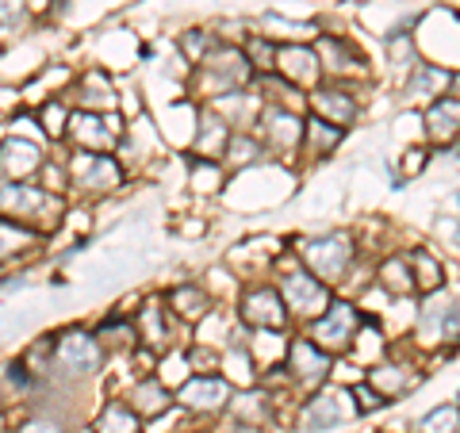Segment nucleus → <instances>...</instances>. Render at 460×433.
<instances>
[{
	"label": "nucleus",
	"mask_w": 460,
	"mask_h": 433,
	"mask_svg": "<svg viewBox=\"0 0 460 433\" xmlns=\"http://www.w3.org/2000/svg\"><path fill=\"white\" fill-rule=\"evenodd\" d=\"M62 196L39 181H4L0 184V215L27 223L39 234H47L62 223Z\"/></svg>",
	"instance_id": "nucleus-1"
},
{
	"label": "nucleus",
	"mask_w": 460,
	"mask_h": 433,
	"mask_svg": "<svg viewBox=\"0 0 460 433\" xmlns=\"http://www.w3.org/2000/svg\"><path fill=\"white\" fill-rule=\"evenodd\" d=\"M100 360H104V349L84 330H66L54 338V365L66 376H93V372H100Z\"/></svg>",
	"instance_id": "nucleus-2"
},
{
	"label": "nucleus",
	"mask_w": 460,
	"mask_h": 433,
	"mask_svg": "<svg viewBox=\"0 0 460 433\" xmlns=\"http://www.w3.org/2000/svg\"><path fill=\"white\" fill-rule=\"evenodd\" d=\"M66 135L77 142L81 150H93V154H108L115 142H119V119H108L104 111H69V123H66Z\"/></svg>",
	"instance_id": "nucleus-3"
},
{
	"label": "nucleus",
	"mask_w": 460,
	"mask_h": 433,
	"mask_svg": "<svg viewBox=\"0 0 460 433\" xmlns=\"http://www.w3.org/2000/svg\"><path fill=\"white\" fill-rule=\"evenodd\" d=\"M119 181H123V169L111 154L81 150L69 162V184H77L84 192H111V189H119Z\"/></svg>",
	"instance_id": "nucleus-4"
},
{
	"label": "nucleus",
	"mask_w": 460,
	"mask_h": 433,
	"mask_svg": "<svg viewBox=\"0 0 460 433\" xmlns=\"http://www.w3.org/2000/svg\"><path fill=\"white\" fill-rule=\"evenodd\" d=\"M47 157L31 138H0V177L4 181H35Z\"/></svg>",
	"instance_id": "nucleus-5"
},
{
	"label": "nucleus",
	"mask_w": 460,
	"mask_h": 433,
	"mask_svg": "<svg viewBox=\"0 0 460 433\" xmlns=\"http://www.w3.org/2000/svg\"><path fill=\"white\" fill-rule=\"evenodd\" d=\"M304 253H307V261L314 265V272H323L326 280H338L345 272V265H349V257H353V245H349V238L334 234L326 242H307Z\"/></svg>",
	"instance_id": "nucleus-6"
},
{
	"label": "nucleus",
	"mask_w": 460,
	"mask_h": 433,
	"mask_svg": "<svg viewBox=\"0 0 460 433\" xmlns=\"http://www.w3.org/2000/svg\"><path fill=\"white\" fill-rule=\"evenodd\" d=\"M353 330H357V311L349 307V303H334V307L319 319V326H314V345L341 349V345H349Z\"/></svg>",
	"instance_id": "nucleus-7"
},
{
	"label": "nucleus",
	"mask_w": 460,
	"mask_h": 433,
	"mask_svg": "<svg viewBox=\"0 0 460 433\" xmlns=\"http://www.w3.org/2000/svg\"><path fill=\"white\" fill-rule=\"evenodd\" d=\"M284 292H288V307L299 311V314H314L326 307V287L323 280L307 277V272H292V277L284 280Z\"/></svg>",
	"instance_id": "nucleus-8"
},
{
	"label": "nucleus",
	"mask_w": 460,
	"mask_h": 433,
	"mask_svg": "<svg viewBox=\"0 0 460 433\" xmlns=\"http://www.w3.org/2000/svg\"><path fill=\"white\" fill-rule=\"evenodd\" d=\"M226 399H230V384L215 376H199L181 387V402L189 411H219Z\"/></svg>",
	"instance_id": "nucleus-9"
},
{
	"label": "nucleus",
	"mask_w": 460,
	"mask_h": 433,
	"mask_svg": "<svg viewBox=\"0 0 460 433\" xmlns=\"http://www.w3.org/2000/svg\"><path fill=\"white\" fill-rule=\"evenodd\" d=\"M39 238L42 234H39V230H31L27 223L12 219V215H0V261H12V257L27 253Z\"/></svg>",
	"instance_id": "nucleus-10"
},
{
	"label": "nucleus",
	"mask_w": 460,
	"mask_h": 433,
	"mask_svg": "<svg viewBox=\"0 0 460 433\" xmlns=\"http://www.w3.org/2000/svg\"><path fill=\"white\" fill-rule=\"evenodd\" d=\"M419 326H422L426 338H445V330H449V334H456V307H453V299H449V296H434V299H429L426 307H422Z\"/></svg>",
	"instance_id": "nucleus-11"
},
{
	"label": "nucleus",
	"mask_w": 460,
	"mask_h": 433,
	"mask_svg": "<svg viewBox=\"0 0 460 433\" xmlns=\"http://www.w3.org/2000/svg\"><path fill=\"white\" fill-rule=\"evenodd\" d=\"M314 108H319L326 115V123H334V127L353 123V115H357L353 96L345 89H319V93H314Z\"/></svg>",
	"instance_id": "nucleus-12"
},
{
	"label": "nucleus",
	"mask_w": 460,
	"mask_h": 433,
	"mask_svg": "<svg viewBox=\"0 0 460 433\" xmlns=\"http://www.w3.org/2000/svg\"><path fill=\"white\" fill-rule=\"evenodd\" d=\"M169 407V392L157 380H138L135 384V395H131V411L138 418H154Z\"/></svg>",
	"instance_id": "nucleus-13"
},
{
	"label": "nucleus",
	"mask_w": 460,
	"mask_h": 433,
	"mask_svg": "<svg viewBox=\"0 0 460 433\" xmlns=\"http://www.w3.org/2000/svg\"><path fill=\"white\" fill-rule=\"evenodd\" d=\"M292 368H296L304 380L323 376V372H326V353H323V345L296 341V345H292Z\"/></svg>",
	"instance_id": "nucleus-14"
},
{
	"label": "nucleus",
	"mask_w": 460,
	"mask_h": 433,
	"mask_svg": "<svg viewBox=\"0 0 460 433\" xmlns=\"http://www.w3.org/2000/svg\"><path fill=\"white\" fill-rule=\"evenodd\" d=\"M246 319L250 323H261V326H280L284 323V311H280L277 292H253L246 299Z\"/></svg>",
	"instance_id": "nucleus-15"
},
{
	"label": "nucleus",
	"mask_w": 460,
	"mask_h": 433,
	"mask_svg": "<svg viewBox=\"0 0 460 433\" xmlns=\"http://www.w3.org/2000/svg\"><path fill=\"white\" fill-rule=\"evenodd\" d=\"M460 131V100H441L429 111V135L434 138H453Z\"/></svg>",
	"instance_id": "nucleus-16"
},
{
	"label": "nucleus",
	"mask_w": 460,
	"mask_h": 433,
	"mask_svg": "<svg viewBox=\"0 0 460 433\" xmlns=\"http://www.w3.org/2000/svg\"><path fill=\"white\" fill-rule=\"evenodd\" d=\"M100 433H138V414L123 402H108L100 414Z\"/></svg>",
	"instance_id": "nucleus-17"
},
{
	"label": "nucleus",
	"mask_w": 460,
	"mask_h": 433,
	"mask_svg": "<svg viewBox=\"0 0 460 433\" xmlns=\"http://www.w3.org/2000/svg\"><path fill=\"white\" fill-rule=\"evenodd\" d=\"M265 135H269V138H277V146H280V150H292L296 142H299V119H296V115H288V111H272V115H269Z\"/></svg>",
	"instance_id": "nucleus-18"
},
{
	"label": "nucleus",
	"mask_w": 460,
	"mask_h": 433,
	"mask_svg": "<svg viewBox=\"0 0 460 433\" xmlns=\"http://www.w3.org/2000/svg\"><path fill=\"white\" fill-rule=\"evenodd\" d=\"M165 311H169V307H162V303H150V307H142V314H138V338L146 341V345H157V341L169 334L165 323H162Z\"/></svg>",
	"instance_id": "nucleus-19"
},
{
	"label": "nucleus",
	"mask_w": 460,
	"mask_h": 433,
	"mask_svg": "<svg viewBox=\"0 0 460 433\" xmlns=\"http://www.w3.org/2000/svg\"><path fill=\"white\" fill-rule=\"evenodd\" d=\"M449 89V74L438 66H419L414 69V81H411V93H422V96H434Z\"/></svg>",
	"instance_id": "nucleus-20"
},
{
	"label": "nucleus",
	"mask_w": 460,
	"mask_h": 433,
	"mask_svg": "<svg viewBox=\"0 0 460 433\" xmlns=\"http://www.w3.org/2000/svg\"><path fill=\"white\" fill-rule=\"evenodd\" d=\"M169 307L177 314H184V319H196V314H204V292L192 287V284H184V287H177V292L169 296Z\"/></svg>",
	"instance_id": "nucleus-21"
},
{
	"label": "nucleus",
	"mask_w": 460,
	"mask_h": 433,
	"mask_svg": "<svg viewBox=\"0 0 460 433\" xmlns=\"http://www.w3.org/2000/svg\"><path fill=\"white\" fill-rule=\"evenodd\" d=\"M338 407H334V399L330 395H319V399H311V407H307V429H319V426H334L338 422Z\"/></svg>",
	"instance_id": "nucleus-22"
},
{
	"label": "nucleus",
	"mask_w": 460,
	"mask_h": 433,
	"mask_svg": "<svg viewBox=\"0 0 460 433\" xmlns=\"http://www.w3.org/2000/svg\"><path fill=\"white\" fill-rule=\"evenodd\" d=\"M31 16V0H0V31H16Z\"/></svg>",
	"instance_id": "nucleus-23"
},
{
	"label": "nucleus",
	"mask_w": 460,
	"mask_h": 433,
	"mask_svg": "<svg viewBox=\"0 0 460 433\" xmlns=\"http://www.w3.org/2000/svg\"><path fill=\"white\" fill-rule=\"evenodd\" d=\"M39 119H42L39 127H42V131H47L50 138H62V135H66V123H69V111L58 104V100H50V104L39 111Z\"/></svg>",
	"instance_id": "nucleus-24"
},
{
	"label": "nucleus",
	"mask_w": 460,
	"mask_h": 433,
	"mask_svg": "<svg viewBox=\"0 0 460 433\" xmlns=\"http://www.w3.org/2000/svg\"><path fill=\"white\" fill-rule=\"evenodd\" d=\"M307 131H311V142H314V150H334L338 142H341V127H334V123H319V119H311L307 123Z\"/></svg>",
	"instance_id": "nucleus-25"
},
{
	"label": "nucleus",
	"mask_w": 460,
	"mask_h": 433,
	"mask_svg": "<svg viewBox=\"0 0 460 433\" xmlns=\"http://www.w3.org/2000/svg\"><path fill=\"white\" fill-rule=\"evenodd\" d=\"M422 433H460V414L456 411H434L422 418Z\"/></svg>",
	"instance_id": "nucleus-26"
},
{
	"label": "nucleus",
	"mask_w": 460,
	"mask_h": 433,
	"mask_svg": "<svg viewBox=\"0 0 460 433\" xmlns=\"http://www.w3.org/2000/svg\"><path fill=\"white\" fill-rule=\"evenodd\" d=\"M384 272H387V277H384V280H387V284H392V287H395V292H407V287H414V280H407V269H402L399 261H392V265H387Z\"/></svg>",
	"instance_id": "nucleus-27"
},
{
	"label": "nucleus",
	"mask_w": 460,
	"mask_h": 433,
	"mask_svg": "<svg viewBox=\"0 0 460 433\" xmlns=\"http://www.w3.org/2000/svg\"><path fill=\"white\" fill-rule=\"evenodd\" d=\"M414 261H419V265H422V277H419V280H422L426 287H434V284H438V265H434V261H429V257H426V253H414Z\"/></svg>",
	"instance_id": "nucleus-28"
},
{
	"label": "nucleus",
	"mask_w": 460,
	"mask_h": 433,
	"mask_svg": "<svg viewBox=\"0 0 460 433\" xmlns=\"http://www.w3.org/2000/svg\"><path fill=\"white\" fill-rule=\"evenodd\" d=\"M184 47H189L192 62H199V57H204V50H208V39L199 35V31H189V39H184Z\"/></svg>",
	"instance_id": "nucleus-29"
},
{
	"label": "nucleus",
	"mask_w": 460,
	"mask_h": 433,
	"mask_svg": "<svg viewBox=\"0 0 460 433\" xmlns=\"http://www.w3.org/2000/svg\"><path fill=\"white\" fill-rule=\"evenodd\" d=\"M357 395H361V407H365V411H376V407H380V395L368 392V387H357Z\"/></svg>",
	"instance_id": "nucleus-30"
},
{
	"label": "nucleus",
	"mask_w": 460,
	"mask_h": 433,
	"mask_svg": "<svg viewBox=\"0 0 460 433\" xmlns=\"http://www.w3.org/2000/svg\"><path fill=\"white\" fill-rule=\"evenodd\" d=\"M269 23H272V27H288V23H284V20H277V16H272ZM292 31H299V35H314V27H311V23H292Z\"/></svg>",
	"instance_id": "nucleus-31"
},
{
	"label": "nucleus",
	"mask_w": 460,
	"mask_h": 433,
	"mask_svg": "<svg viewBox=\"0 0 460 433\" xmlns=\"http://www.w3.org/2000/svg\"><path fill=\"white\" fill-rule=\"evenodd\" d=\"M23 433H42V422H27V426H23ZM47 433H58V429H54V426H47Z\"/></svg>",
	"instance_id": "nucleus-32"
},
{
	"label": "nucleus",
	"mask_w": 460,
	"mask_h": 433,
	"mask_svg": "<svg viewBox=\"0 0 460 433\" xmlns=\"http://www.w3.org/2000/svg\"><path fill=\"white\" fill-rule=\"evenodd\" d=\"M47 4H50L54 12H62V8H66V0H47Z\"/></svg>",
	"instance_id": "nucleus-33"
}]
</instances>
